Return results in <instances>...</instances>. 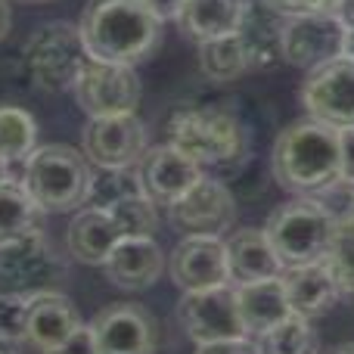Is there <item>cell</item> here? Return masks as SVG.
<instances>
[{
    "label": "cell",
    "instance_id": "1",
    "mask_svg": "<svg viewBox=\"0 0 354 354\" xmlns=\"http://www.w3.org/2000/svg\"><path fill=\"white\" fill-rule=\"evenodd\" d=\"M78 31L91 59L137 66L159 44L162 19L143 0H91Z\"/></svg>",
    "mask_w": 354,
    "mask_h": 354
},
{
    "label": "cell",
    "instance_id": "2",
    "mask_svg": "<svg viewBox=\"0 0 354 354\" xmlns=\"http://www.w3.org/2000/svg\"><path fill=\"white\" fill-rule=\"evenodd\" d=\"M270 168L280 187L299 196L339 180V131L324 122H295L277 137Z\"/></svg>",
    "mask_w": 354,
    "mask_h": 354
},
{
    "label": "cell",
    "instance_id": "3",
    "mask_svg": "<svg viewBox=\"0 0 354 354\" xmlns=\"http://www.w3.org/2000/svg\"><path fill=\"white\" fill-rule=\"evenodd\" d=\"M19 180L47 214H66L87 205L93 171L84 153L66 143H50L35 147V153L22 162Z\"/></svg>",
    "mask_w": 354,
    "mask_h": 354
},
{
    "label": "cell",
    "instance_id": "4",
    "mask_svg": "<svg viewBox=\"0 0 354 354\" xmlns=\"http://www.w3.org/2000/svg\"><path fill=\"white\" fill-rule=\"evenodd\" d=\"M168 143L199 165L236 162L249 149V131L230 109H180L168 122Z\"/></svg>",
    "mask_w": 354,
    "mask_h": 354
},
{
    "label": "cell",
    "instance_id": "5",
    "mask_svg": "<svg viewBox=\"0 0 354 354\" xmlns=\"http://www.w3.org/2000/svg\"><path fill=\"white\" fill-rule=\"evenodd\" d=\"M264 233L280 255L283 268H295V264L324 261L336 233V218L314 196H299L268 214Z\"/></svg>",
    "mask_w": 354,
    "mask_h": 354
},
{
    "label": "cell",
    "instance_id": "6",
    "mask_svg": "<svg viewBox=\"0 0 354 354\" xmlns=\"http://www.w3.org/2000/svg\"><path fill=\"white\" fill-rule=\"evenodd\" d=\"M84 62L87 50L81 44L78 25L50 22L37 28L25 44V68H28L31 81L47 93L72 91Z\"/></svg>",
    "mask_w": 354,
    "mask_h": 354
},
{
    "label": "cell",
    "instance_id": "7",
    "mask_svg": "<svg viewBox=\"0 0 354 354\" xmlns=\"http://www.w3.org/2000/svg\"><path fill=\"white\" fill-rule=\"evenodd\" d=\"M66 261L53 252L44 230L0 243V295L47 292L66 277Z\"/></svg>",
    "mask_w": 354,
    "mask_h": 354
},
{
    "label": "cell",
    "instance_id": "8",
    "mask_svg": "<svg viewBox=\"0 0 354 354\" xmlns=\"http://www.w3.org/2000/svg\"><path fill=\"white\" fill-rule=\"evenodd\" d=\"M72 91H75L78 106L91 118L131 115V112H137L140 97H143V87H140L134 66L100 62V59H91V56L81 66Z\"/></svg>",
    "mask_w": 354,
    "mask_h": 354
},
{
    "label": "cell",
    "instance_id": "9",
    "mask_svg": "<svg viewBox=\"0 0 354 354\" xmlns=\"http://www.w3.org/2000/svg\"><path fill=\"white\" fill-rule=\"evenodd\" d=\"M177 320L187 330V336L196 345L208 342H227V339H249L239 317L236 305V289L212 286V289H196V292H183L177 301Z\"/></svg>",
    "mask_w": 354,
    "mask_h": 354
},
{
    "label": "cell",
    "instance_id": "10",
    "mask_svg": "<svg viewBox=\"0 0 354 354\" xmlns=\"http://www.w3.org/2000/svg\"><path fill=\"white\" fill-rule=\"evenodd\" d=\"M149 137L147 124L131 112V115H106L91 118L81 131V153L87 162L100 168V171H118V168H131L140 162L147 153Z\"/></svg>",
    "mask_w": 354,
    "mask_h": 354
},
{
    "label": "cell",
    "instance_id": "11",
    "mask_svg": "<svg viewBox=\"0 0 354 354\" xmlns=\"http://www.w3.org/2000/svg\"><path fill=\"white\" fill-rule=\"evenodd\" d=\"M301 103L314 122L342 131L354 128V62L345 56L311 68L301 84Z\"/></svg>",
    "mask_w": 354,
    "mask_h": 354
},
{
    "label": "cell",
    "instance_id": "12",
    "mask_svg": "<svg viewBox=\"0 0 354 354\" xmlns=\"http://www.w3.org/2000/svg\"><path fill=\"white\" fill-rule=\"evenodd\" d=\"M168 218L174 227L199 236H221L236 221V199L227 183L202 174L180 199L168 205Z\"/></svg>",
    "mask_w": 354,
    "mask_h": 354
},
{
    "label": "cell",
    "instance_id": "13",
    "mask_svg": "<svg viewBox=\"0 0 354 354\" xmlns=\"http://www.w3.org/2000/svg\"><path fill=\"white\" fill-rule=\"evenodd\" d=\"M342 25L333 12L289 16L283 25V59L299 68H317L342 53Z\"/></svg>",
    "mask_w": 354,
    "mask_h": 354
},
{
    "label": "cell",
    "instance_id": "14",
    "mask_svg": "<svg viewBox=\"0 0 354 354\" xmlns=\"http://www.w3.org/2000/svg\"><path fill=\"white\" fill-rule=\"evenodd\" d=\"M100 354H156V320L143 305H112L91 324Z\"/></svg>",
    "mask_w": 354,
    "mask_h": 354
},
{
    "label": "cell",
    "instance_id": "15",
    "mask_svg": "<svg viewBox=\"0 0 354 354\" xmlns=\"http://www.w3.org/2000/svg\"><path fill=\"white\" fill-rule=\"evenodd\" d=\"M171 280L183 292H196V289H212L227 286L230 283V270H227V249L221 236H199V233H187V239L177 243L171 252Z\"/></svg>",
    "mask_w": 354,
    "mask_h": 354
},
{
    "label": "cell",
    "instance_id": "16",
    "mask_svg": "<svg viewBox=\"0 0 354 354\" xmlns=\"http://www.w3.org/2000/svg\"><path fill=\"white\" fill-rule=\"evenodd\" d=\"M137 177L140 189L156 205H171L202 177V165L165 143V147H147L137 162Z\"/></svg>",
    "mask_w": 354,
    "mask_h": 354
},
{
    "label": "cell",
    "instance_id": "17",
    "mask_svg": "<svg viewBox=\"0 0 354 354\" xmlns=\"http://www.w3.org/2000/svg\"><path fill=\"white\" fill-rule=\"evenodd\" d=\"M103 270L118 289L143 292L162 277L165 258L153 236H122L103 261Z\"/></svg>",
    "mask_w": 354,
    "mask_h": 354
},
{
    "label": "cell",
    "instance_id": "18",
    "mask_svg": "<svg viewBox=\"0 0 354 354\" xmlns=\"http://www.w3.org/2000/svg\"><path fill=\"white\" fill-rule=\"evenodd\" d=\"M81 326L78 308L68 301V295L62 292H37L28 301V317H25V345H31L35 351L47 354L56 345H62L75 330Z\"/></svg>",
    "mask_w": 354,
    "mask_h": 354
},
{
    "label": "cell",
    "instance_id": "19",
    "mask_svg": "<svg viewBox=\"0 0 354 354\" xmlns=\"http://www.w3.org/2000/svg\"><path fill=\"white\" fill-rule=\"evenodd\" d=\"M224 249H227L230 283H236V286L270 280V277H280L283 270H286L264 230H252V227L233 230L230 236L224 239Z\"/></svg>",
    "mask_w": 354,
    "mask_h": 354
},
{
    "label": "cell",
    "instance_id": "20",
    "mask_svg": "<svg viewBox=\"0 0 354 354\" xmlns=\"http://www.w3.org/2000/svg\"><path fill=\"white\" fill-rule=\"evenodd\" d=\"M280 280H283V289H286V301L292 308V314L308 320L326 314L339 301V295H342L324 261L286 268L280 274Z\"/></svg>",
    "mask_w": 354,
    "mask_h": 354
},
{
    "label": "cell",
    "instance_id": "21",
    "mask_svg": "<svg viewBox=\"0 0 354 354\" xmlns=\"http://www.w3.org/2000/svg\"><path fill=\"white\" fill-rule=\"evenodd\" d=\"M283 16L274 12L264 0L245 3L236 37L245 50L249 68H274L283 59Z\"/></svg>",
    "mask_w": 354,
    "mask_h": 354
},
{
    "label": "cell",
    "instance_id": "22",
    "mask_svg": "<svg viewBox=\"0 0 354 354\" xmlns=\"http://www.w3.org/2000/svg\"><path fill=\"white\" fill-rule=\"evenodd\" d=\"M122 239V230L112 221V214L106 208L84 205L78 208V214L72 218L66 233V245L72 252V258H78L81 264L91 268H103V261L109 258L112 245Z\"/></svg>",
    "mask_w": 354,
    "mask_h": 354
},
{
    "label": "cell",
    "instance_id": "23",
    "mask_svg": "<svg viewBox=\"0 0 354 354\" xmlns=\"http://www.w3.org/2000/svg\"><path fill=\"white\" fill-rule=\"evenodd\" d=\"M236 305H239V317H243V326L249 336L270 330V326H277L280 320H286L292 314L280 277L236 286Z\"/></svg>",
    "mask_w": 354,
    "mask_h": 354
},
{
    "label": "cell",
    "instance_id": "24",
    "mask_svg": "<svg viewBox=\"0 0 354 354\" xmlns=\"http://www.w3.org/2000/svg\"><path fill=\"white\" fill-rule=\"evenodd\" d=\"M249 0H183L177 22L193 41H212V37L236 35Z\"/></svg>",
    "mask_w": 354,
    "mask_h": 354
},
{
    "label": "cell",
    "instance_id": "25",
    "mask_svg": "<svg viewBox=\"0 0 354 354\" xmlns=\"http://www.w3.org/2000/svg\"><path fill=\"white\" fill-rule=\"evenodd\" d=\"M44 208L31 199L19 177L0 180V243L44 230Z\"/></svg>",
    "mask_w": 354,
    "mask_h": 354
},
{
    "label": "cell",
    "instance_id": "26",
    "mask_svg": "<svg viewBox=\"0 0 354 354\" xmlns=\"http://www.w3.org/2000/svg\"><path fill=\"white\" fill-rule=\"evenodd\" d=\"M258 354H317V333H314L311 320L289 314L277 326L258 333L255 339Z\"/></svg>",
    "mask_w": 354,
    "mask_h": 354
},
{
    "label": "cell",
    "instance_id": "27",
    "mask_svg": "<svg viewBox=\"0 0 354 354\" xmlns=\"http://www.w3.org/2000/svg\"><path fill=\"white\" fill-rule=\"evenodd\" d=\"M199 68L212 81H236L243 72H249L245 50L236 35L212 37L199 44Z\"/></svg>",
    "mask_w": 354,
    "mask_h": 354
},
{
    "label": "cell",
    "instance_id": "28",
    "mask_svg": "<svg viewBox=\"0 0 354 354\" xmlns=\"http://www.w3.org/2000/svg\"><path fill=\"white\" fill-rule=\"evenodd\" d=\"M37 122L19 106H0V156L6 162H25L35 153Z\"/></svg>",
    "mask_w": 354,
    "mask_h": 354
},
{
    "label": "cell",
    "instance_id": "29",
    "mask_svg": "<svg viewBox=\"0 0 354 354\" xmlns=\"http://www.w3.org/2000/svg\"><path fill=\"white\" fill-rule=\"evenodd\" d=\"M106 212L112 214V221L118 224L122 236H153L159 227V212L156 202L147 193H128L122 199H115L112 205H106Z\"/></svg>",
    "mask_w": 354,
    "mask_h": 354
},
{
    "label": "cell",
    "instance_id": "30",
    "mask_svg": "<svg viewBox=\"0 0 354 354\" xmlns=\"http://www.w3.org/2000/svg\"><path fill=\"white\" fill-rule=\"evenodd\" d=\"M324 264L330 268L339 292L354 299V218L351 214L336 221V233H333V243Z\"/></svg>",
    "mask_w": 354,
    "mask_h": 354
},
{
    "label": "cell",
    "instance_id": "31",
    "mask_svg": "<svg viewBox=\"0 0 354 354\" xmlns=\"http://www.w3.org/2000/svg\"><path fill=\"white\" fill-rule=\"evenodd\" d=\"M28 301H31V295H0V336L22 342Z\"/></svg>",
    "mask_w": 354,
    "mask_h": 354
},
{
    "label": "cell",
    "instance_id": "32",
    "mask_svg": "<svg viewBox=\"0 0 354 354\" xmlns=\"http://www.w3.org/2000/svg\"><path fill=\"white\" fill-rule=\"evenodd\" d=\"M280 16H305V12H333L336 0H264Z\"/></svg>",
    "mask_w": 354,
    "mask_h": 354
},
{
    "label": "cell",
    "instance_id": "33",
    "mask_svg": "<svg viewBox=\"0 0 354 354\" xmlns=\"http://www.w3.org/2000/svg\"><path fill=\"white\" fill-rule=\"evenodd\" d=\"M47 354H100V348H97V339H93L91 326L81 324L78 330H75L72 336L66 339V342L56 345V348L47 351Z\"/></svg>",
    "mask_w": 354,
    "mask_h": 354
},
{
    "label": "cell",
    "instance_id": "34",
    "mask_svg": "<svg viewBox=\"0 0 354 354\" xmlns=\"http://www.w3.org/2000/svg\"><path fill=\"white\" fill-rule=\"evenodd\" d=\"M339 180L354 183V128L339 131Z\"/></svg>",
    "mask_w": 354,
    "mask_h": 354
},
{
    "label": "cell",
    "instance_id": "35",
    "mask_svg": "<svg viewBox=\"0 0 354 354\" xmlns=\"http://www.w3.org/2000/svg\"><path fill=\"white\" fill-rule=\"evenodd\" d=\"M196 354H258L252 339H227V342H208L199 345Z\"/></svg>",
    "mask_w": 354,
    "mask_h": 354
},
{
    "label": "cell",
    "instance_id": "36",
    "mask_svg": "<svg viewBox=\"0 0 354 354\" xmlns=\"http://www.w3.org/2000/svg\"><path fill=\"white\" fill-rule=\"evenodd\" d=\"M143 3L149 6V10L156 12V16L165 22V19H177V12H180L183 0H143Z\"/></svg>",
    "mask_w": 354,
    "mask_h": 354
},
{
    "label": "cell",
    "instance_id": "37",
    "mask_svg": "<svg viewBox=\"0 0 354 354\" xmlns=\"http://www.w3.org/2000/svg\"><path fill=\"white\" fill-rule=\"evenodd\" d=\"M333 16H336V22L342 28H354V0H336Z\"/></svg>",
    "mask_w": 354,
    "mask_h": 354
},
{
    "label": "cell",
    "instance_id": "38",
    "mask_svg": "<svg viewBox=\"0 0 354 354\" xmlns=\"http://www.w3.org/2000/svg\"><path fill=\"white\" fill-rule=\"evenodd\" d=\"M10 22H12V16H10V3H6V0H0V41H3L6 35H10Z\"/></svg>",
    "mask_w": 354,
    "mask_h": 354
},
{
    "label": "cell",
    "instance_id": "39",
    "mask_svg": "<svg viewBox=\"0 0 354 354\" xmlns=\"http://www.w3.org/2000/svg\"><path fill=\"white\" fill-rule=\"evenodd\" d=\"M339 56H345V59L354 62V28L342 31V53H339Z\"/></svg>",
    "mask_w": 354,
    "mask_h": 354
},
{
    "label": "cell",
    "instance_id": "40",
    "mask_svg": "<svg viewBox=\"0 0 354 354\" xmlns=\"http://www.w3.org/2000/svg\"><path fill=\"white\" fill-rule=\"evenodd\" d=\"M19 345H22V342H16V339H6V336H0V354H19Z\"/></svg>",
    "mask_w": 354,
    "mask_h": 354
},
{
    "label": "cell",
    "instance_id": "41",
    "mask_svg": "<svg viewBox=\"0 0 354 354\" xmlns=\"http://www.w3.org/2000/svg\"><path fill=\"white\" fill-rule=\"evenodd\" d=\"M6 177H12V174H10V162L0 156V180H6Z\"/></svg>",
    "mask_w": 354,
    "mask_h": 354
},
{
    "label": "cell",
    "instance_id": "42",
    "mask_svg": "<svg viewBox=\"0 0 354 354\" xmlns=\"http://www.w3.org/2000/svg\"><path fill=\"white\" fill-rule=\"evenodd\" d=\"M330 354H354V345H339V348H333Z\"/></svg>",
    "mask_w": 354,
    "mask_h": 354
},
{
    "label": "cell",
    "instance_id": "43",
    "mask_svg": "<svg viewBox=\"0 0 354 354\" xmlns=\"http://www.w3.org/2000/svg\"><path fill=\"white\" fill-rule=\"evenodd\" d=\"M348 214H351V218H354V199H351V208H348Z\"/></svg>",
    "mask_w": 354,
    "mask_h": 354
}]
</instances>
